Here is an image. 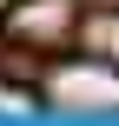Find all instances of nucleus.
I'll return each mask as SVG.
<instances>
[{
  "instance_id": "1",
  "label": "nucleus",
  "mask_w": 119,
  "mask_h": 126,
  "mask_svg": "<svg viewBox=\"0 0 119 126\" xmlns=\"http://www.w3.org/2000/svg\"><path fill=\"white\" fill-rule=\"evenodd\" d=\"M40 93L53 106H119V66H106V60H60Z\"/></svg>"
},
{
  "instance_id": "2",
  "label": "nucleus",
  "mask_w": 119,
  "mask_h": 126,
  "mask_svg": "<svg viewBox=\"0 0 119 126\" xmlns=\"http://www.w3.org/2000/svg\"><path fill=\"white\" fill-rule=\"evenodd\" d=\"M7 27H13L20 47H60L73 33V0H20Z\"/></svg>"
},
{
  "instance_id": "3",
  "label": "nucleus",
  "mask_w": 119,
  "mask_h": 126,
  "mask_svg": "<svg viewBox=\"0 0 119 126\" xmlns=\"http://www.w3.org/2000/svg\"><path fill=\"white\" fill-rule=\"evenodd\" d=\"M0 106H33V93H7L0 86Z\"/></svg>"
}]
</instances>
